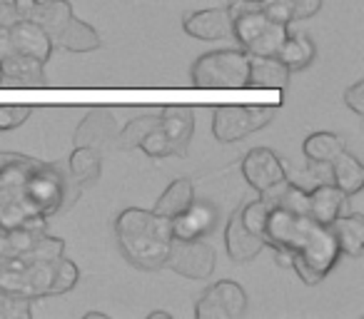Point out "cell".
Listing matches in <instances>:
<instances>
[{
	"label": "cell",
	"mask_w": 364,
	"mask_h": 319,
	"mask_svg": "<svg viewBox=\"0 0 364 319\" xmlns=\"http://www.w3.org/2000/svg\"><path fill=\"white\" fill-rule=\"evenodd\" d=\"M63 254H65V242L60 237H53V234L43 232L41 239L28 252L18 254L16 259L23 264H33V262H53V259L63 257Z\"/></svg>",
	"instance_id": "cell-29"
},
{
	"label": "cell",
	"mask_w": 364,
	"mask_h": 319,
	"mask_svg": "<svg viewBox=\"0 0 364 319\" xmlns=\"http://www.w3.org/2000/svg\"><path fill=\"white\" fill-rule=\"evenodd\" d=\"M31 105H0V132L18 130L31 117Z\"/></svg>",
	"instance_id": "cell-32"
},
{
	"label": "cell",
	"mask_w": 364,
	"mask_h": 319,
	"mask_svg": "<svg viewBox=\"0 0 364 319\" xmlns=\"http://www.w3.org/2000/svg\"><path fill=\"white\" fill-rule=\"evenodd\" d=\"M344 150V140L334 132H312L309 137H304L302 152L304 160L314 168H329L334 157Z\"/></svg>",
	"instance_id": "cell-26"
},
{
	"label": "cell",
	"mask_w": 364,
	"mask_h": 319,
	"mask_svg": "<svg viewBox=\"0 0 364 319\" xmlns=\"http://www.w3.org/2000/svg\"><path fill=\"white\" fill-rule=\"evenodd\" d=\"M13 50V40H11V28H3L0 26V60H6Z\"/></svg>",
	"instance_id": "cell-37"
},
{
	"label": "cell",
	"mask_w": 364,
	"mask_h": 319,
	"mask_svg": "<svg viewBox=\"0 0 364 319\" xmlns=\"http://www.w3.org/2000/svg\"><path fill=\"white\" fill-rule=\"evenodd\" d=\"M347 195L339 193L332 183H317L312 190H307V215L319 225H332L339 215L344 212V205H347Z\"/></svg>",
	"instance_id": "cell-17"
},
{
	"label": "cell",
	"mask_w": 364,
	"mask_h": 319,
	"mask_svg": "<svg viewBox=\"0 0 364 319\" xmlns=\"http://www.w3.org/2000/svg\"><path fill=\"white\" fill-rule=\"evenodd\" d=\"M274 107L264 105H223L213 115V135L220 142L245 140L272 122Z\"/></svg>",
	"instance_id": "cell-7"
},
{
	"label": "cell",
	"mask_w": 364,
	"mask_h": 319,
	"mask_svg": "<svg viewBox=\"0 0 364 319\" xmlns=\"http://www.w3.org/2000/svg\"><path fill=\"white\" fill-rule=\"evenodd\" d=\"M157 122H160V110H150V112H145V115L132 117V120L115 135L117 147H120V150H135V147H140L142 137L150 130H155Z\"/></svg>",
	"instance_id": "cell-28"
},
{
	"label": "cell",
	"mask_w": 364,
	"mask_h": 319,
	"mask_svg": "<svg viewBox=\"0 0 364 319\" xmlns=\"http://www.w3.org/2000/svg\"><path fill=\"white\" fill-rule=\"evenodd\" d=\"M115 237L122 257L142 272H157L165 267L172 242L170 220L152 210L127 207L115 220Z\"/></svg>",
	"instance_id": "cell-3"
},
{
	"label": "cell",
	"mask_w": 364,
	"mask_h": 319,
	"mask_svg": "<svg viewBox=\"0 0 364 319\" xmlns=\"http://www.w3.org/2000/svg\"><path fill=\"white\" fill-rule=\"evenodd\" d=\"M13 6H16L18 21H31L33 11H36V6H38V0H13Z\"/></svg>",
	"instance_id": "cell-36"
},
{
	"label": "cell",
	"mask_w": 364,
	"mask_h": 319,
	"mask_svg": "<svg viewBox=\"0 0 364 319\" xmlns=\"http://www.w3.org/2000/svg\"><path fill=\"white\" fill-rule=\"evenodd\" d=\"M85 319H110V317L102 312H85Z\"/></svg>",
	"instance_id": "cell-39"
},
{
	"label": "cell",
	"mask_w": 364,
	"mask_h": 319,
	"mask_svg": "<svg viewBox=\"0 0 364 319\" xmlns=\"http://www.w3.org/2000/svg\"><path fill=\"white\" fill-rule=\"evenodd\" d=\"M162 132L167 135L175 155H188V147L195 135V112L188 105H170L160 110V122H157Z\"/></svg>",
	"instance_id": "cell-12"
},
{
	"label": "cell",
	"mask_w": 364,
	"mask_h": 319,
	"mask_svg": "<svg viewBox=\"0 0 364 319\" xmlns=\"http://www.w3.org/2000/svg\"><path fill=\"white\" fill-rule=\"evenodd\" d=\"M327 170H329V178H332V185L339 190V193H344L347 198L362 193V188H364V165H362V160H359L357 155L347 152V147H344V150L334 157Z\"/></svg>",
	"instance_id": "cell-20"
},
{
	"label": "cell",
	"mask_w": 364,
	"mask_h": 319,
	"mask_svg": "<svg viewBox=\"0 0 364 319\" xmlns=\"http://www.w3.org/2000/svg\"><path fill=\"white\" fill-rule=\"evenodd\" d=\"M314 55H317V48H314V40L309 36H287V40L282 43V48H279L274 58L289 72H299L312 65Z\"/></svg>",
	"instance_id": "cell-27"
},
{
	"label": "cell",
	"mask_w": 364,
	"mask_h": 319,
	"mask_svg": "<svg viewBox=\"0 0 364 319\" xmlns=\"http://www.w3.org/2000/svg\"><path fill=\"white\" fill-rule=\"evenodd\" d=\"M259 237L264 247L274 249L277 264L292 267L304 284H319L342 257L327 225L314 222L307 212L279 207L272 200Z\"/></svg>",
	"instance_id": "cell-2"
},
{
	"label": "cell",
	"mask_w": 364,
	"mask_h": 319,
	"mask_svg": "<svg viewBox=\"0 0 364 319\" xmlns=\"http://www.w3.org/2000/svg\"><path fill=\"white\" fill-rule=\"evenodd\" d=\"M33 317V299L18 297V294L0 289V319H31Z\"/></svg>",
	"instance_id": "cell-30"
},
{
	"label": "cell",
	"mask_w": 364,
	"mask_h": 319,
	"mask_svg": "<svg viewBox=\"0 0 364 319\" xmlns=\"http://www.w3.org/2000/svg\"><path fill=\"white\" fill-rule=\"evenodd\" d=\"M250 55L240 50H213L200 55L190 67V80L195 87L208 90H242L247 87Z\"/></svg>",
	"instance_id": "cell-6"
},
{
	"label": "cell",
	"mask_w": 364,
	"mask_h": 319,
	"mask_svg": "<svg viewBox=\"0 0 364 319\" xmlns=\"http://www.w3.org/2000/svg\"><path fill=\"white\" fill-rule=\"evenodd\" d=\"M182 31L195 40L215 43V40H232V18L228 8H208L185 16Z\"/></svg>",
	"instance_id": "cell-11"
},
{
	"label": "cell",
	"mask_w": 364,
	"mask_h": 319,
	"mask_svg": "<svg viewBox=\"0 0 364 319\" xmlns=\"http://www.w3.org/2000/svg\"><path fill=\"white\" fill-rule=\"evenodd\" d=\"M150 319H172L170 312H150Z\"/></svg>",
	"instance_id": "cell-40"
},
{
	"label": "cell",
	"mask_w": 364,
	"mask_h": 319,
	"mask_svg": "<svg viewBox=\"0 0 364 319\" xmlns=\"http://www.w3.org/2000/svg\"><path fill=\"white\" fill-rule=\"evenodd\" d=\"M46 85V65L21 53L0 60V87H41Z\"/></svg>",
	"instance_id": "cell-14"
},
{
	"label": "cell",
	"mask_w": 364,
	"mask_h": 319,
	"mask_svg": "<svg viewBox=\"0 0 364 319\" xmlns=\"http://www.w3.org/2000/svg\"><path fill=\"white\" fill-rule=\"evenodd\" d=\"M287 82H289V70L274 55H250L247 87L282 92L287 90Z\"/></svg>",
	"instance_id": "cell-18"
},
{
	"label": "cell",
	"mask_w": 364,
	"mask_h": 319,
	"mask_svg": "<svg viewBox=\"0 0 364 319\" xmlns=\"http://www.w3.org/2000/svg\"><path fill=\"white\" fill-rule=\"evenodd\" d=\"M115 135L117 122L112 110L97 107L80 120V125L75 127V135H73V142H75V147H95V150L102 152V147L110 140H115Z\"/></svg>",
	"instance_id": "cell-13"
},
{
	"label": "cell",
	"mask_w": 364,
	"mask_h": 319,
	"mask_svg": "<svg viewBox=\"0 0 364 319\" xmlns=\"http://www.w3.org/2000/svg\"><path fill=\"white\" fill-rule=\"evenodd\" d=\"M225 8L232 18V40H237L245 53L277 55L289 36V26L274 23L262 11L259 0H228Z\"/></svg>",
	"instance_id": "cell-5"
},
{
	"label": "cell",
	"mask_w": 364,
	"mask_h": 319,
	"mask_svg": "<svg viewBox=\"0 0 364 319\" xmlns=\"http://www.w3.org/2000/svg\"><path fill=\"white\" fill-rule=\"evenodd\" d=\"M165 267L185 279H210L215 272V249L205 239H172Z\"/></svg>",
	"instance_id": "cell-9"
},
{
	"label": "cell",
	"mask_w": 364,
	"mask_h": 319,
	"mask_svg": "<svg viewBox=\"0 0 364 319\" xmlns=\"http://www.w3.org/2000/svg\"><path fill=\"white\" fill-rule=\"evenodd\" d=\"M140 150L145 152L147 157H155V160H162V157L175 155V152H172L170 140H167V135L160 130V127H155V130H150L145 137H142Z\"/></svg>",
	"instance_id": "cell-31"
},
{
	"label": "cell",
	"mask_w": 364,
	"mask_h": 319,
	"mask_svg": "<svg viewBox=\"0 0 364 319\" xmlns=\"http://www.w3.org/2000/svg\"><path fill=\"white\" fill-rule=\"evenodd\" d=\"M53 45H58L65 53H92L102 45V38L90 23L77 21L73 16V21L58 33V38L53 40Z\"/></svg>",
	"instance_id": "cell-21"
},
{
	"label": "cell",
	"mask_w": 364,
	"mask_h": 319,
	"mask_svg": "<svg viewBox=\"0 0 364 319\" xmlns=\"http://www.w3.org/2000/svg\"><path fill=\"white\" fill-rule=\"evenodd\" d=\"M11 40L16 53L48 65L53 55V38L41 26H36L33 21H16L11 26Z\"/></svg>",
	"instance_id": "cell-15"
},
{
	"label": "cell",
	"mask_w": 364,
	"mask_h": 319,
	"mask_svg": "<svg viewBox=\"0 0 364 319\" xmlns=\"http://www.w3.org/2000/svg\"><path fill=\"white\" fill-rule=\"evenodd\" d=\"M324 0H289V8H292V23L309 21L322 11Z\"/></svg>",
	"instance_id": "cell-33"
},
{
	"label": "cell",
	"mask_w": 364,
	"mask_h": 319,
	"mask_svg": "<svg viewBox=\"0 0 364 319\" xmlns=\"http://www.w3.org/2000/svg\"><path fill=\"white\" fill-rule=\"evenodd\" d=\"M16 21H18V13L16 6H13V0H0V26L11 28Z\"/></svg>",
	"instance_id": "cell-35"
},
{
	"label": "cell",
	"mask_w": 364,
	"mask_h": 319,
	"mask_svg": "<svg viewBox=\"0 0 364 319\" xmlns=\"http://www.w3.org/2000/svg\"><path fill=\"white\" fill-rule=\"evenodd\" d=\"M247 312V292L235 279H220L200 294L195 304L198 319H240Z\"/></svg>",
	"instance_id": "cell-8"
},
{
	"label": "cell",
	"mask_w": 364,
	"mask_h": 319,
	"mask_svg": "<svg viewBox=\"0 0 364 319\" xmlns=\"http://www.w3.org/2000/svg\"><path fill=\"white\" fill-rule=\"evenodd\" d=\"M82 188L65 165L43 163L23 152H0V227H48L53 215L70 210Z\"/></svg>",
	"instance_id": "cell-1"
},
{
	"label": "cell",
	"mask_w": 364,
	"mask_h": 319,
	"mask_svg": "<svg viewBox=\"0 0 364 319\" xmlns=\"http://www.w3.org/2000/svg\"><path fill=\"white\" fill-rule=\"evenodd\" d=\"M68 173L82 190L95 185L102 173V152L95 147H75L68 157Z\"/></svg>",
	"instance_id": "cell-23"
},
{
	"label": "cell",
	"mask_w": 364,
	"mask_h": 319,
	"mask_svg": "<svg viewBox=\"0 0 364 319\" xmlns=\"http://www.w3.org/2000/svg\"><path fill=\"white\" fill-rule=\"evenodd\" d=\"M334 239L339 244V252L347 257H362L364 254V217L362 215H339L332 225Z\"/></svg>",
	"instance_id": "cell-22"
},
{
	"label": "cell",
	"mask_w": 364,
	"mask_h": 319,
	"mask_svg": "<svg viewBox=\"0 0 364 319\" xmlns=\"http://www.w3.org/2000/svg\"><path fill=\"white\" fill-rule=\"evenodd\" d=\"M344 105L354 112L357 117L364 115V80H357L344 90Z\"/></svg>",
	"instance_id": "cell-34"
},
{
	"label": "cell",
	"mask_w": 364,
	"mask_h": 319,
	"mask_svg": "<svg viewBox=\"0 0 364 319\" xmlns=\"http://www.w3.org/2000/svg\"><path fill=\"white\" fill-rule=\"evenodd\" d=\"M193 202H195V185H193V180L177 178V180H172V183L165 188V193L157 198L155 210H152V212L162 215V217H167V220H172L175 215L185 212V210H188Z\"/></svg>",
	"instance_id": "cell-24"
},
{
	"label": "cell",
	"mask_w": 364,
	"mask_h": 319,
	"mask_svg": "<svg viewBox=\"0 0 364 319\" xmlns=\"http://www.w3.org/2000/svg\"><path fill=\"white\" fill-rule=\"evenodd\" d=\"M31 21L55 40L58 33L73 21V3L70 0H38Z\"/></svg>",
	"instance_id": "cell-25"
},
{
	"label": "cell",
	"mask_w": 364,
	"mask_h": 319,
	"mask_svg": "<svg viewBox=\"0 0 364 319\" xmlns=\"http://www.w3.org/2000/svg\"><path fill=\"white\" fill-rule=\"evenodd\" d=\"M242 175L250 188H255L259 195H267L287 183V170L277 152L269 147H252L242 160Z\"/></svg>",
	"instance_id": "cell-10"
},
{
	"label": "cell",
	"mask_w": 364,
	"mask_h": 319,
	"mask_svg": "<svg viewBox=\"0 0 364 319\" xmlns=\"http://www.w3.org/2000/svg\"><path fill=\"white\" fill-rule=\"evenodd\" d=\"M172 239H203L205 234L213 232L215 227V212L210 205L193 202L185 212L175 215L170 220Z\"/></svg>",
	"instance_id": "cell-19"
},
{
	"label": "cell",
	"mask_w": 364,
	"mask_h": 319,
	"mask_svg": "<svg viewBox=\"0 0 364 319\" xmlns=\"http://www.w3.org/2000/svg\"><path fill=\"white\" fill-rule=\"evenodd\" d=\"M11 257V242H8V229L0 227V259Z\"/></svg>",
	"instance_id": "cell-38"
},
{
	"label": "cell",
	"mask_w": 364,
	"mask_h": 319,
	"mask_svg": "<svg viewBox=\"0 0 364 319\" xmlns=\"http://www.w3.org/2000/svg\"><path fill=\"white\" fill-rule=\"evenodd\" d=\"M77 282H80V269L65 254L53 262L33 264H23L16 257L0 259V289L18 297H55L75 289Z\"/></svg>",
	"instance_id": "cell-4"
},
{
	"label": "cell",
	"mask_w": 364,
	"mask_h": 319,
	"mask_svg": "<svg viewBox=\"0 0 364 319\" xmlns=\"http://www.w3.org/2000/svg\"><path fill=\"white\" fill-rule=\"evenodd\" d=\"M264 249V242L252 234L247 227L242 225V215L240 207L230 215L228 227H225V252L232 262H252L259 252Z\"/></svg>",
	"instance_id": "cell-16"
}]
</instances>
